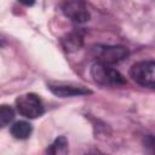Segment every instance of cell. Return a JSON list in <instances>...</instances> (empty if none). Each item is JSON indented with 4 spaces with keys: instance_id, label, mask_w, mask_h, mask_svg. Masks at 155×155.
<instances>
[{
    "instance_id": "cell-1",
    "label": "cell",
    "mask_w": 155,
    "mask_h": 155,
    "mask_svg": "<svg viewBox=\"0 0 155 155\" xmlns=\"http://www.w3.org/2000/svg\"><path fill=\"white\" fill-rule=\"evenodd\" d=\"M91 76L97 84L104 86H119L125 84V78L109 64L97 62L91 67Z\"/></svg>"
},
{
    "instance_id": "cell-2",
    "label": "cell",
    "mask_w": 155,
    "mask_h": 155,
    "mask_svg": "<svg viewBox=\"0 0 155 155\" xmlns=\"http://www.w3.org/2000/svg\"><path fill=\"white\" fill-rule=\"evenodd\" d=\"M16 108L21 115L28 119L39 117L44 113V105L41 99L34 93L19 96L16 99Z\"/></svg>"
},
{
    "instance_id": "cell-3",
    "label": "cell",
    "mask_w": 155,
    "mask_h": 155,
    "mask_svg": "<svg viewBox=\"0 0 155 155\" xmlns=\"http://www.w3.org/2000/svg\"><path fill=\"white\" fill-rule=\"evenodd\" d=\"M154 71H155L154 61H142L132 65L130 70V75L140 86L153 88L155 85Z\"/></svg>"
},
{
    "instance_id": "cell-4",
    "label": "cell",
    "mask_w": 155,
    "mask_h": 155,
    "mask_svg": "<svg viewBox=\"0 0 155 155\" xmlns=\"http://www.w3.org/2000/svg\"><path fill=\"white\" fill-rule=\"evenodd\" d=\"M64 15L74 22L84 23L90 19V12L81 0H67L63 5Z\"/></svg>"
},
{
    "instance_id": "cell-5",
    "label": "cell",
    "mask_w": 155,
    "mask_h": 155,
    "mask_svg": "<svg viewBox=\"0 0 155 155\" xmlns=\"http://www.w3.org/2000/svg\"><path fill=\"white\" fill-rule=\"evenodd\" d=\"M128 56V50L124 46H103L98 52V62L104 64H114L121 62Z\"/></svg>"
},
{
    "instance_id": "cell-6",
    "label": "cell",
    "mask_w": 155,
    "mask_h": 155,
    "mask_svg": "<svg viewBox=\"0 0 155 155\" xmlns=\"http://www.w3.org/2000/svg\"><path fill=\"white\" fill-rule=\"evenodd\" d=\"M48 88L52 91V93L62 98L91 93V91H88L82 86H73V85H65V84H50Z\"/></svg>"
},
{
    "instance_id": "cell-7",
    "label": "cell",
    "mask_w": 155,
    "mask_h": 155,
    "mask_svg": "<svg viewBox=\"0 0 155 155\" xmlns=\"http://www.w3.org/2000/svg\"><path fill=\"white\" fill-rule=\"evenodd\" d=\"M33 127L27 121H17L11 126V134L17 139H27L31 134Z\"/></svg>"
},
{
    "instance_id": "cell-8",
    "label": "cell",
    "mask_w": 155,
    "mask_h": 155,
    "mask_svg": "<svg viewBox=\"0 0 155 155\" xmlns=\"http://www.w3.org/2000/svg\"><path fill=\"white\" fill-rule=\"evenodd\" d=\"M81 44H82V38L78 33H71L65 39H63V45L67 51L76 50L81 46Z\"/></svg>"
},
{
    "instance_id": "cell-9",
    "label": "cell",
    "mask_w": 155,
    "mask_h": 155,
    "mask_svg": "<svg viewBox=\"0 0 155 155\" xmlns=\"http://www.w3.org/2000/svg\"><path fill=\"white\" fill-rule=\"evenodd\" d=\"M15 117V111L10 105H0V128L7 126Z\"/></svg>"
},
{
    "instance_id": "cell-10",
    "label": "cell",
    "mask_w": 155,
    "mask_h": 155,
    "mask_svg": "<svg viewBox=\"0 0 155 155\" xmlns=\"http://www.w3.org/2000/svg\"><path fill=\"white\" fill-rule=\"evenodd\" d=\"M67 147H68V142H67L65 137L61 136L51 144V147L47 149V151L51 154H61V153L67 151Z\"/></svg>"
},
{
    "instance_id": "cell-11",
    "label": "cell",
    "mask_w": 155,
    "mask_h": 155,
    "mask_svg": "<svg viewBox=\"0 0 155 155\" xmlns=\"http://www.w3.org/2000/svg\"><path fill=\"white\" fill-rule=\"evenodd\" d=\"M18 1L23 5H25V6H31L35 2V0H18Z\"/></svg>"
}]
</instances>
